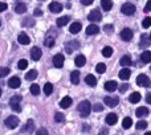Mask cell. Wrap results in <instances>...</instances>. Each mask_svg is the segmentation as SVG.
<instances>
[{
	"instance_id": "e0dca14e",
	"label": "cell",
	"mask_w": 151,
	"mask_h": 135,
	"mask_svg": "<svg viewBox=\"0 0 151 135\" xmlns=\"http://www.w3.org/2000/svg\"><path fill=\"white\" fill-rule=\"evenodd\" d=\"M99 32V27L96 25V24H90V25L86 28V34L88 36H93V34H97Z\"/></svg>"
},
{
	"instance_id": "f546056e",
	"label": "cell",
	"mask_w": 151,
	"mask_h": 135,
	"mask_svg": "<svg viewBox=\"0 0 151 135\" xmlns=\"http://www.w3.org/2000/svg\"><path fill=\"white\" fill-rule=\"evenodd\" d=\"M15 12L16 13H25L27 12V5L24 3H17L15 7Z\"/></svg>"
},
{
	"instance_id": "277c9868",
	"label": "cell",
	"mask_w": 151,
	"mask_h": 135,
	"mask_svg": "<svg viewBox=\"0 0 151 135\" xmlns=\"http://www.w3.org/2000/svg\"><path fill=\"white\" fill-rule=\"evenodd\" d=\"M19 123H20V121H19V118L16 117V115H9V117L4 121V125L7 126L8 129H11V130H13V129L17 127Z\"/></svg>"
},
{
	"instance_id": "d6a6232c",
	"label": "cell",
	"mask_w": 151,
	"mask_h": 135,
	"mask_svg": "<svg viewBox=\"0 0 151 135\" xmlns=\"http://www.w3.org/2000/svg\"><path fill=\"white\" fill-rule=\"evenodd\" d=\"M70 81L73 85H77L80 82V72H72L70 74Z\"/></svg>"
},
{
	"instance_id": "d6986e66",
	"label": "cell",
	"mask_w": 151,
	"mask_h": 135,
	"mask_svg": "<svg viewBox=\"0 0 151 135\" xmlns=\"http://www.w3.org/2000/svg\"><path fill=\"white\" fill-rule=\"evenodd\" d=\"M81 28H82V25H81V23H78V21H76V23H73L70 27H69V32H70L72 34H77L78 32L81 31Z\"/></svg>"
},
{
	"instance_id": "680465c9",
	"label": "cell",
	"mask_w": 151,
	"mask_h": 135,
	"mask_svg": "<svg viewBox=\"0 0 151 135\" xmlns=\"http://www.w3.org/2000/svg\"><path fill=\"white\" fill-rule=\"evenodd\" d=\"M145 135H151V133H146V134H145Z\"/></svg>"
},
{
	"instance_id": "74e56055",
	"label": "cell",
	"mask_w": 151,
	"mask_h": 135,
	"mask_svg": "<svg viewBox=\"0 0 151 135\" xmlns=\"http://www.w3.org/2000/svg\"><path fill=\"white\" fill-rule=\"evenodd\" d=\"M29 90H31V93L33 94V96H39L40 94V86L37 85V83H32Z\"/></svg>"
},
{
	"instance_id": "7dc6e473",
	"label": "cell",
	"mask_w": 151,
	"mask_h": 135,
	"mask_svg": "<svg viewBox=\"0 0 151 135\" xmlns=\"http://www.w3.org/2000/svg\"><path fill=\"white\" fill-rule=\"evenodd\" d=\"M93 110H94L96 113L102 111V110H104V105H102V103H96V105L93 106Z\"/></svg>"
},
{
	"instance_id": "ba28073f",
	"label": "cell",
	"mask_w": 151,
	"mask_h": 135,
	"mask_svg": "<svg viewBox=\"0 0 151 135\" xmlns=\"http://www.w3.org/2000/svg\"><path fill=\"white\" fill-rule=\"evenodd\" d=\"M119 37L123 40V41H131V39H133V31H131L130 28H125L121 31L119 33Z\"/></svg>"
},
{
	"instance_id": "ab89813d",
	"label": "cell",
	"mask_w": 151,
	"mask_h": 135,
	"mask_svg": "<svg viewBox=\"0 0 151 135\" xmlns=\"http://www.w3.org/2000/svg\"><path fill=\"white\" fill-rule=\"evenodd\" d=\"M104 32L106 34H111L113 32H114V25H111V24H106V25L104 27Z\"/></svg>"
},
{
	"instance_id": "94428289",
	"label": "cell",
	"mask_w": 151,
	"mask_h": 135,
	"mask_svg": "<svg viewBox=\"0 0 151 135\" xmlns=\"http://www.w3.org/2000/svg\"><path fill=\"white\" fill-rule=\"evenodd\" d=\"M0 97H1V89H0Z\"/></svg>"
},
{
	"instance_id": "7402d4cb",
	"label": "cell",
	"mask_w": 151,
	"mask_h": 135,
	"mask_svg": "<svg viewBox=\"0 0 151 135\" xmlns=\"http://www.w3.org/2000/svg\"><path fill=\"white\" fill-rule=\"evenodd\" d=\"M72 102H73V101H72V98H70V97H68V96H66V97H64V98L61 99V102H60V106L63 107V109H68V107H70Z\"/></svg>"
},
{
	"instance_id": "603a6c76",
	"label": "cell",
	"mask_w": 151,
	"mask_h": 135,
	"mask_svg": "<svg viewBox=\"0 0 151 135\" xmlns=\"http://www.w3.org/2000/svg\"><path fill=\"white\" fill-rule=\"evenodd\" d=\"M74 64H76V66L82 68V66L86 64V58H85V56H83V55H78L77 57H76V60H74Z\"/></svg>"
},
{
	"instance_id": "db71d44e",
	"label": "cell",
	"mask_w": 151,
	"mask_h": 135,
	"mask_svg": "<svg viewBox=\"0 0 151 135\" xmlns=\"http://www.w3.org/2000/svg\"><path fill=\"white\" fill-rule=\"evenodd\" d=\"M33 13H35V16H41V15H42V11L40 9V8H36Z\"/></svg>"
},
{
	"instance_id": "7c38bea8",
	"label": "cell",
	"mask_w": 151,
	"mask_h": 135,
	"mask_svg": "<svg viewBox=\"0 0 151 135\" xmlns=\"http://www.w3.org/2000/svg\"><path fill=\"white\" fill-rule=\"evenodd\" d=\"M48 8H49V11L52 13H60L63 11V4H60L58 1H52L48 5Z\"/></svg>"
},
{
	"instance_id": "4dcf8cb0",
	"label": "cell",
	"mask_w": 151,
	"mask_h": 135,
	"mask_svg": "<svg viewBox=\"0 0 151 135\" xmlns=\"http://www.w3.org/2000/svg\"><path fill=\"white\" fill-rule=\"evenodd\" d=\"M119 62H121V65H122V66L127 68V66L131 65V62H133V61H131V57H130V56H123V57L121 58Z\"/></svg>"
},
{
	"instance_id": "ac0fdd59",
	"label": "cell",
	"mask_w": 151,
	"mask_h": 135,
	"mask_svg": "<svg viewBox=\"0 0 151 135\" xmlns=\"http://www.w3.org/2000/svg\"><path fill=\"white\" fill-rule=\"evenodd\" d=\"M150 44H151L150 42V36L147 33H143L141 36V42H139V45H141L142 48H147Z\"/></svg>"
},
{
	"instance_id": "6f0895ef",
	"label": "cell",
	"mask_w": 151,
	"mask_h": 135,
	"mask_svg": "<svg viewBox=\"0 0 151 135\" xmlns=\"http://www.w3.org/2000/svg\"><path fill=\"white\" fill-rule=\"evenodd\" d=\"M82 130H83V131H89V130H90V126L86 125V123H85V125L82 126Z\"/></svg>"
},
{
	"instance_id": "6da1fadb",
	"label": "cell",
	"mask_w": 151,
	"mask_h": 135,
	"mask_svg": "<svg viewBox=\"0 0 151 135\" xmlns=\"http://www.w3.org/2000/svg\"><path fill=\"white\" fill-rule=\"evenodd\" d=\"M77 110H78V113H80V115L82 118L89 117V114H90V111H91V103L85 99V101H82V102L78 103Z\"/></svg>"
},
{
	"instance_id": "1f68e13d",
	"label": "cell",
	"mask_w": 151,
	"mask_h": 135,
	"mask_svg": "<svg viewBox=\"0 0 151 135\" xmlns=\"http://www.w3.org/2000/svg\"><path fill=\"white\" fill-rule=\"evenodd\" d=\"M101 5L104 8V11H110L113 8V1H110V0H101Z\"/></svg>"
},
{
	"instance_id": "cb8c5ba5",
	"label": "cell",
	"mask_w": 151,
	"mask_h": 135,
	"mask_svg": "<svg viewBox=\"0 0 151 135\" xmlns=\"http://www.w3.org/2000/svg\"><path fill=\"white\" fill-rule=\"evenodd\" d=\"M130 75H131V70L127 69V68H125V69H122L119 72V78H121V80H123V81L129 80V78H130Z\"/></svg>"
},
{
	"instance_id": "484cf974",
	"label": "cell",
	"mask_w": 151,
	"mask_h": 135,
	"mask_svg": "<svg viewBox=\"0 0 151 135\" xmlns=\"http://www.w3.org/2000/svg\"><path fill=\"white\" fill-rule=\"evenodd\" d=\"M141 61H143V64H149L151 62V52L150 50H145L141 55Z\"/></svg>"
},
{
	"instance_id": "8992f818",
	"label": "cell",
	"mask_w": 151,
	"mask_h": 135,
	"mask_svg": "<svg viewBox=\"0 0 151 135\" xmlns=\"http://www.w3.org/2000/svg\"><path fill=\"white\" fill-rule=\"evenodd\" d=\"M137 85L143 86V88H149V86L151 85V81L146 74H139L138 77H137Z\"/></svg>"
},
{
	"instance_id": "83f0119b",
	"label": "cell",
	"mask_w": 151,
	"mask_h": 135,
	"mask_svg": "<svg viewBox=\"0 0 151 135\" xmlns=\"http://www.w3.org/2000/svg\"><path fill=\"white\" fill-rule=\"evenodd\" d=\"M69 20H70V17L69 16H63V17H58L57 19V21H56V24H57V27H64V25H66V24L69 23Z\"/></svg>"
},
{
	"instance_id": "816d5d0a",
	"label": "cell",
	"mask_w": 151,
	"mask_h": 135,
	"mask_svg": "<svg viewBox=\"0 0 151 135\" xmlns=\"http://www.w3.org/2000/svg\"><path fill=\"white\" fill-rule=\"evenodd\" d=\"M7 8H8V5L5 4V3H1V1H0V12H4Z\"/></svg>"
},
{
	"instance_id": "ffe728a7",
	"label": "cell",
	"mask_w": 151,
	"mask_h": 135,
	"mask_svg": "<svg viewBox=\"0 0 151 135\" xmlns=\"http://www.w3.org/2000/svg\"><path fill=\"white\" fill-rule=\"evenodd\" d=\"M117 86H118V83L115 82L114 80L107 81V82H105V90H107V91H114L115 89H117Z\"/></svg>"
},
{
	"instance_id": "e575fe53",
	"label": "cell",
	"mask_w": 151,
	"mask_h": 135,
	"mask_svg": "<svg viewBox=\"0 0 151 135\" xmlns=\"http://www.w3.org/2000/svg\"><path fill=\"white\" fill-rule=\"evenodd\" d=\"M36 77H37V70H35V69H32L31 72H28L25 74V80H28V81H33Z\"/></svg>"
},
{
	"instance_id": "f35d334b",
	"label": "cell",
	"mask_w": 151,
	"mask_h": 135,
	"mask_svg": "<svg viewBox=\"0 0 151 135\" xmlns=\"http://www.w3.org/2000/svg\"><path fill=\"white\" fill-rule=\"evenodd\" d=\"M96 70H97V73H98V74H102V73L106 72V65H105V64H102V62L97 64Z\"/></svg>"
},
{
	"instance_id": "5b68a950",
	"label": "cell",
	"mask_w": 151,
	"mask_h": 135,
	"mask_svg": "<svg viewBox=\"0 0 151 135\" xmlns=\"http://www.w3.org/2000/svg\"><path fill=\"white\" fill-rule=\"evenodd\" d=\"M121 12L126 16H131L135 13V5L131 4V3H125V4L121 7Z\"/></svg>"
},
{
	"instance_id": "f1b7e54d",
	"label": "cell",
	"mask_w": 151,
	"mask_h": 135,
	"mask_svg": "<svg viewBox=\"0 0 151 135\" xmlns=\"http://www.w3.org/2000/svg\"><path fill=\"white\" fill-rule=\"evenodd\" d=\"M129 101H130L131 103H138V102L141 101V94H139L138 91H134V93H131V96L129 97Z\"/></svg>"
},
{
	"instance_id": "d4e9b609",
	"label": "cell",
	"mask_w": 151,
	"mask_h": 135,
	"mask_svg": "<svg viewBox=\"0 0 151 135\" xmlns=\"http://www.w3.org/2000/svg\"><path fill=\"white\" fill-rule=\"evenodd\" d=\"M85 82L88 83L89 86H91V88H94V86L97 85V78L94 77L93 74H88V75H86V77H85Z\"/></svg>"
},
{
	"instance_id": "7bdbcfd3",
	"label": "cell",
	"mask_w": 151,
	"mask_h": 135,
	"mask_svg": "<svg viewBox=\"0 0 151 135\" xmlns=\"http://www.w3.org/2000/svg\"><path fill=\"white\" fill-rule=\"evenodd\" d=\"M9 72H11V69L9 68H7V66L0 68V77H5V75H8L9 74Z\"/></svg>"
},
{
	"instance_id": "ee69618b",
	"label": "cell",
	"mask_w": 151,
	"mask_h": 135,
	"mask_svg": "<svg viewBox=\"0 0 151 135\" xmlns=\"http://www.w3.org/2000/svg\"><path fill=\"white\" fill-rule=\"evenodd\" d=\"M55 121L56 122H64L65 121V115L63 113H56L55 114Z\"/></svg>"
},
{
	"instance_id": "8fae6325",
	"label": "cell",
	"mask_w": 151,
	"mask_h": 135,
	"mask_svg": "<svg viewBox=\"0 0 151 135\" xmlns=\"http://www.w3.org/2000/svg\"><path fill=\"white\" fill-rule=\"evenodd\" d=\"M104 102L109 107H117L118 103H119V98L118 97H105Z\"/></svg>"
},
{
	"instance_id": "11a10c76",
	"label": "cell",
	"mask_w": 151,
	"mask_h": 135,
	"mask_svg": "<svg viewBox=\"0 0 151 135\" xmlns=\"http://www.w3.org/2000/svg\"><path fill=\"white\" fill-rule=\"evenodd\" d=\"M91 3H93V0H81V4L83 5H90Z\"/></svg>"
},
{
	"instance_id": "91938a15",
	"label": "cell",
	"mask_w": 151,
	"mask_h": 135,
	"mask_svg": "<svg viewBox=\"0 0 151 135\" xmlns=\"http://www.w3.org/2000/svg\"><path fill=\"white\" fill-rule=\"evenodd\" d=\"M149 36H150V42H151V33H150V34H149Z\"/></svg>"
},
{
	"instance_id": "9f6ffc18",
	"label": "cell",
	"mask_w": 151,
	"mask_h": 135,
	"mask_svg": "<svg viewBox=\"0 0 151 135\" xmlns=\"http://www.w3.org/2000/svg\"><path fill=\"white\" fill-rule=\"evenodd\" d=\"M146 102L151 105V93H147V96H146Z\"/></svg>"
},
{
	"instance_id": "b9f144b4",
	"label": "cell",
	"mask_w": 151,
	"mask_h": 135,
	"mask_svg": "<svg viewBox=\"0 0 151 135\" xmlns=\"http://www.w3.org/2000/svg\"><path fill=\"white\" fill-rule=\"evenodd\" d=\"M135 127H137V130H145V129H147V122L146 121H139L135 125Z\"/></svg>"
},
{
	"instance_id": "60d3db41",
	"label": "cell",
	"mask_w": 151,
	"mask_h": 135,
	"mask_svg": "<svg viewBox=\"0 0 151 135\" xmlns=\"http://www.w3.org/2000/svg\"><path fill=\"white\" fill-rule=\"evenodd\" d=\"M23 25L24 27H33L35 25V20H33V19H31V17L24 19V20H23Z\"/></svg>"
},
{
	"instance_id": "6125c7cd",
	"label": "cell",
	"mask_w": 151,
	"mask_h": 135,
	"mask_svg": "<svg viewBox=\"0 0 151 135\" xmlns=\"http://www.w3.org/2000/svg\"><path fill=\"white\" fill-rule=\"evenodd\" d=\"M0 25H1V21H0Z\"/></svg>"
},
{
	"instance_id": "8d00e7d4",
	"label": "cell",
	"mask_w": 151,
	"mask_h": 135,
	"mask_svg": "<svg viewBox=\"0 0 151 135\" xmlns=\"http://www.w3.org/2000/svg\"><path fill=\"white\" fill-rule=\"evenodd\" d=\"M52 91H53V85H52V83H49V82H47L44 85V93H45V96H50V94H52Z\"/></svg>"
},
{
	"instance_id": "30bf717a",
	"label": "cell",
	"mask_w": 151,
	"mask_h": 135,
	"mask_svg": "<svg viewBox=\"0 0 151 135\" xmlns=\"http://www.w3.org/2000/svg\"><path fill=\"white\" fill-rule=\"evenodd\" d=\"M53 65L55 68H57V69H60V68L64 66V61H65V58H64V56L61 55V53H57L56 56H53Z\"/></svg>"
},
{
	"instance_id": "4fadbf2b",
	"label": "cell",
	"mask_w": 151,
	"mask_h": 135,
	"mask_svg": "<svg viewBox=\"0 0 151 135\" xmlns=\"http://www.w3.org/2000/svg\"><path fill=\"white\" fill-rule=\"evenodd\" d=\"M41 55H42V52H41V49H40V48L33 47L31 49V58L33 61H39L40 58H41Z\"/></svg>"
},
{
	"instance_id": "f907efd6",
	"label": "cell",
	"mask_w": 151,
	"mask_h": 135,
	"mask_svg": "<svg viewBox=\"0 0 151 135\" xmlns=\"http://www.w3.org/2000/svg\"><path fill=\"white\" fill-rule=\"evenodd\" d=\"M127 89H129V85H127V83H123V85L119 88V93H125Z\"/></svg>"
},
{
	"instance_id": "f6af8a7d",
	"label": "cell",
	"mask_w": 151,
	"mask_h": 135,
	"mask_svg": "<svg viewBox=\"0 0 151 135\" xmlns=\"http://www.w3.org/2000/svg\"><path fill=\"white\" fill-rule=\"evenodd\" d=\"M17 68L19 69H21V70L27 69V68H28V61L27 60H20L19 61V64H17Z\"/></svg>"
},
{
	"instance_id": "4316f807",
	"label": "cell",
	"mask_w": 151,
	"mask_h": 135,
	"mask_svg": "<svg viewBox=\"0 0 151 135\" xmlns=\"http://www.w3.org/2000/svg\"><path fill=\"white\" fill-rule=\"evenodd\" d=\"M35 130V122L32 119H28V122H27V125L24 126L23 131L24 133H32V131Z\"/></svg>"
},
{
	"instance_id": "be15d7a7",
	"label": "cell",
	"mask_w": 151,
	"mask_h": 135,
	"mask_svg": "<svg viewBox=\"0 0 151 135\" xmlns=\"http://www.w3.org/2000/svg\"><path fill=\"white\" fill-rule=\"evenodd\" d=\"M150 70H151V66H150Z\"/></svg>"
},
{
	"instance_id": "c3c4849f",
	"label": "cell",
	"mask_w": 151,
	"mask_h": 135,
	"mask_svg": "<svg viewBox=\"0 0 151 135\" xmlns=\"http://www.w3.org/2000/svg\"><path fill=\"white\" fill-rule=\"evenodd\" d=\"M36 135H49V133H48V130H47V129L41 127V129H39V130H37Z\"/></svg>"
},
{
	"instance_id": "3957f363",
	"label": "cell",
	"mask_w": 151,
	"mask_h": 135,
	"mask_svg": "<svg viewBox=\"0 0 151 135\" xmlns=\"http://www.w3.org/2000/svg\"><path fill=\"white\" fill-rule=\"evenodd\" d=\"M21 99H23V97H21V96H13L12 98L9 99V106L12 107L13 111H16V113H20L21 111V106H20Z\"/></svg>"
},
{
	"instance_id": "bcb514c9",
	"label": "cell",
	"mask_w": 151,
	"mask_h": 135,
	"mask_svg": "<svg viewBox=\"0 0 151 135\" xmlns=\"http://www.w3.org/2000/svg\"><path fill=\"white\" fill-rule=\"evenodd\" d=\"M142 27H143V28H149V27H151V17H145L143 21H142Z\"/></svg>"
},
{
	"instance_id": "5bb4252c",
	"label": "cell",
	"mask_w": 151,
	"mask_h": 135,
	"mask_svg": "<svg viewBox=\"0 0 151 135\" xmlns=\"http://www.w3.org/2000/svg\"><path fill=\"white\" fill-rule=\"evenodd\" d=\"M105 121H106V123L109 126H114L115 123H117V121H118V117H117V114H114V113H110V114L106 115Z\"/></svg>"
},
{
	"instance_id": "52a82bcc",
	"label": "cell",
	"mask_w": 151,
	"mask_h": 135,
	"mask_svg": "<svg viewBox=\"0 0 151 135\" xmlns=\"http://www.w3.org/2000/svg\"><path fill=\"white\" fill-rule=\"evenodd\" d=\"M78 48H80V42H78L77 40H72V41H69L65 44V50L68 55H72V53H73L74 50H77Z\"/></svg>"
},
{
	"instance_id": "d590c367",
	"label": "cell",
	"mask_w": 151,
	"mask_h": 135,
	"mask_svg": "<svg viewBox=\"0 0 151 135\" xmlns=\"http://www.w3.org/2000/svg\"><path fill=\"white\" fill-rule=\"evenodd\" d=\"M111 55H113V48L111 47H105L104 49H102V56H104V57L109 58Z\"/></svg>"
},
{
	"instance_id": "7a4b0ae2",
	"label": "cell",
	"mask_w": 151,
	"mask_h": 135,
	"mask_svg": "<svg viewBox=\"0 0 151 135\" xmlns=\"http://www.w3.org/2000/svg\"><path fill=\"white\" fill-rule=\"evenodd\" d=\"M56 37H57V33H56L53 29H50V31L47 33V36H45L44 45L45 47H48V48H52L53 45H55V42H56Z\"/></svg>"
},
{
	"instance_id": "9a60e30c",
	"label": "cell",
	"mask_w": 151,
	"mask_h": 135,
	"mask_svg": "<svg viewBox=\"0 0 151 135\" xmlns=\"http://www.w3.org/2000/svg\"><path fill=\"white\" fill-rule=\"evenodd\" d=\"M20 85H21V81L19 77H12L8 81V86L11 89H17V88H20Z\"/></svg>"
},
{
	"instance_id": "f5cc1de1",
	"label": "cell",
	"mask_w": 151,
	"mask_h": 135,
	"mask_svg": "<svg viewBox=\"0 0 151 135\" xmlns=\"http://www.w3.org/2000/svg\"><path fill=\"white\" fill-rule=\"evenodd\" d=\"M98 135H109V130H107V129H101Z\"/></svg>"
},
{
	"instance_id": "836d02e7",
	"label": "cell",
	"mask_w": 151,
	"mask_h": 135,
	"mask_svg": "<svg viewBox=\"0 0 151 135\" xmlns=\"http://www.w3.org/2000/svg\"><path fill=\"white\" fill-rule=\"evenodd\" d=\"M131 125H133V119H131V118H129V117L123 118V121H122V126H123V129H125V130L130 129V127H131Z\"/></svg>"
},
{
	"instance_id": "44dd1931",
	"label": "cell",
	"mask_w": 151,
	"mask_h": 135,
	"mask_svg": "<svg viewBox=\"0 0 151 135\" xmlns=\"http://www.w3.org/2000/svg\"><path fill=\"white\" fill-rule=\"evenodd\" d=\"M135 115H137L138 118L147 117V115H149V109H147V107H145V106L138 107V109H137V111H135Z\"/></svg>"
},
{
	"instance_id": "9c48e42d",
	"label": "cell",
	"mask_w": 151,
	"mask_h": 135,
	"mask_svg": "<svg viewBox=\"0 0 151 135\" xmlns=\"http://www.w3.org/2000/svg\"><path fill=\"white\" fill-rule=\"evenodd\" d=\"M88 19L93 23H97V21H101L102 20V13L99 12V9H93L90 13H89Z\"/></svg>"
},
{
	"instance_id": "2e32d148",
	"label": "cell",
	"mask_w": 151,
	"mask_h": 135,
	"mask_svg": "<svg viewBox=\"0 0 151 135\" xmlns=\"http://www.w3.org/2000/svg\"><path fill=\"white\" fill-rule=\"evenodd\" d=\"M17 41L20 42L21 45H28L29 42H31V39H29V36H28L27 33L21 32V33L19 34V37H17Z\"/></svg>"
},
{
	"instance_id": "681fc988",
	"label": "cell",
	"mask_w": 151,
	"mask_h": 135,
	"mask_svg": "<svg viewBox=\"0 0 151 135\" xmlns=\"http://www.w3.org/2000/svg\"><path fill=\"white\" fill-rule=\"evenodd\" d=\"M145 12L146 13L151 12V0H149V1L146 3V5H145Z\"/></svg>"
}]
</instances>
